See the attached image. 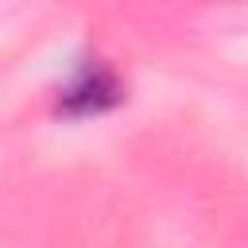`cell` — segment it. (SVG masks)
Returning a JSON list of instances; mask_svg holds the SVG:
<instances>
[{
  "label": "cell",
  "instance_id": "cell-1",
  "mask_svg": "<svg viewBox=\"0 0 248 248\" xmlns=\"http://www.w3.org/2000/svg\"><path fill=\"white\" fill-rule=\"evenodd\" d=\"M120 97H124L120 78L101 62H85L70 78V85H62L58 112L62 116H97V112H108L112 105H120Z\"/></svg>",
  "mask_w": 248,
  "mask_h": 248
}]
</instances>
